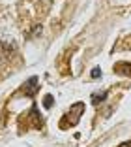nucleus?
Returning <instances> with one entry per match:
<instances>
[{
    "label": "nucleus",
    "instance_id": "nucleus-1",
    "mask_svg": "<svg viewBox=\"0 0 131 147\" xmlns=\"http://www.w3.org/2000/svg\"><path fill=\"white\" fill-rule=\"evenodd\" d=\"M82 113H84V104H82V102H77V104H73L71 108H69V111L66 113V121H62V126H66V123H68V121H69V126L77 125Z\"/></svg>",
    "mask_w": 131,
    "mask_h": 147
},
{
    "label": "nucleus",
    "instance_id": "nucleus-2",
    "mask_svg": "<svg viewBox=\"0 0 131 147\" xmlns=\"http://www.w3.org/2000/svg\"><path fill=\"white\" fill-rule=\"evenodd\" d=\"M36 89H38V78H30L28 81L25 83V89H23V91H25L26 96H32L36 92Z\"/></svg>",
    "mask_w": 131,
    "mask_h": 147
},
{
    "label": "nucleus",
    "instance_id": "nucleus-3",
    "mask_svg": "<svg viewBox=\"0 0 131 147\" xmlns=\"http://www.w3.org/2000/svg\"><path fill=\"white\" fill-rule=\"evenodd\" d=\"M116 72L124 74V76H131V64H127V62H120V64H116Z\"/></svg>",
    "mask_w": 131,
    "mask_h": 147
},
{
    "label": "nucleus",
    "instance_id": "nucleus-4",
    "mask_svg": "<svg viewBox=\"0 0 131 147\" xmlns=\"http://www.w3.org/2000/svg\"><path fill=\"white\" fill-rule=\"evenodd\" d=\"M94 104H99V102H103V100L107 98V92H101V94H94Z\"/></svg>",
    "mask_w": 131,
    "mask_h": 147
},
{
    "label": "nucleus",
    "instance_id": "nucleus-5",
    "mask_svg": "<svg viewBox=\"0 0 131 147\" xmlns=\"http://www.w3.org/2000/svg\"><path fill=\"white\" fill-rule=\"evenodd\" d=\"M43 106H45V108H51V106H53V96H45V100H43Z\"/></svg>",
    "mask_w": 131,
    "mask_h": 147
},
{
    "label": "nucleus",
    "instance_id": "nucleus-6",
    "mask_svg": "<svg viewBox=\"0 0 131 147\" xmlns=\"http://www.w3.org/2000/svg\"><path fill=\"white\" fill-rule=\"evenodd\" d=\"M99 76H101V70H99V68H96V70L92 72V78H99Z\"/></svg>",
    "mask_w": 131,
    "mask_h": 147
},
{
    "label": "nucleus",
    "instance_id": "nucleus-7",
    "mask_svg": "<svg viewBox=\"0 0 131 147\" xmlns=\"http://www.w3.org/2000/svg\"><path fill=\"white\" fill-rule=\"evenodd\" d=\"M131 145V143H122V145H120V147H129Z\"/></svg>",
    "mask_w": 131,
    "mask_h": 147
}]
</instances>
